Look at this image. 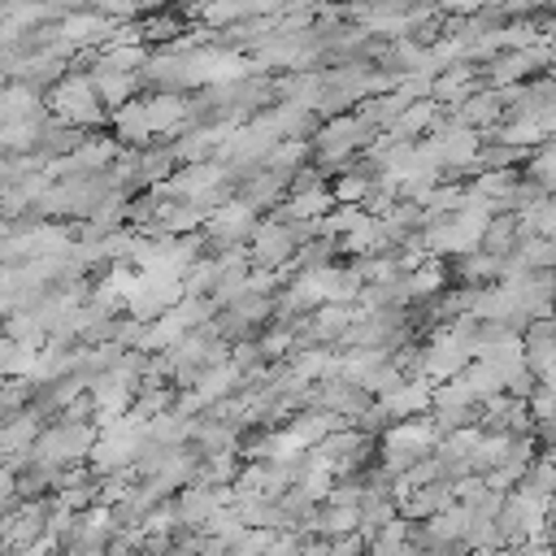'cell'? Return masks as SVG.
Wrapping results in <instances>:
<instances>
[{"label": "cell", "mask_w": 556, "mask_h": 556, "mask_svg": "<svg viewBox=\"0 0 556 556\" xmlns=\"http://www.w3.org/2000/svg\"><path fill=\"white\" fill-rule=\"evenodd\" d=\"M52 104H56V113L70 117V122H96V117H100V109H96V91H91L87 78H70V83H61L56 96H52Z\"/></svg>", "instance_id": "1"}]
</instances>
